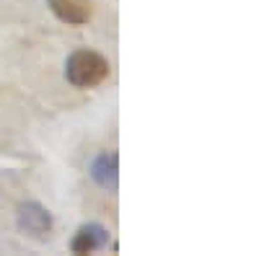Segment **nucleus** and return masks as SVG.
Returning <instances> with one entry per match:
<instances>
[{"mask_svg": "<svg viewBox=\"0 0 259 256\" xmlns=\"http://www.w3.org/2000/svg\"><path fill=\"white\" fill-rule=\"evenodd\" d=\"M109 60L94 49H75L65 62V78L75 88H96L109 78Z\"/></svg>", "mask_w": 259, "mask_h": 256, "instance_id": "nucleus-1", "label": "nucleus"}, {"mask_svg": "<svg viewBox=\"0 0 259 256\" xmlns=\"http://www.w3.org/2000/svg\"><path fill=\"white\" fill-rule=\"evenodd\" d=\"M18 230L34 241H47L52 233V212L39 202H24L16 212Z\"/></svg>", "mask_w": 259, "mask_h": 256, "instance_id": "nucleus-2", "label": "nucleus"}, {"mask_svg": "<svg viewBox=\"0 0 259 256\" xmlns=\"http://www.w3.org/2000/svg\"><path fill=\"white\" fill-rule=\"evenodd\" d=\"M91 179L106 191H117V186H119V153L117 150L99 153L91 161Z\"/></svg>", "mask_w": 259, "mask_h": 256, "instance_id": "nucleus-3", "label": "nucleus"}, {"mask_svg": "<svg viewBox=\"0 0 259 256\" xmlns=\"http://www.w3.org/2000/svg\"><path fill=\"white\" fill-rule=\"evenodd\" d=\"M50 11L70 26H83L89 24L94 16V3L91 0H47Z\"/></svg>", "mask_w": 259, "mask_h": 256, "instance_id": "nucleus-4", "label": "nucleus"}, {"mask_svg": "<svg viewBox=\"0 0 259 256\" xmlns=\"http://www.w3.org/2000/svg\"><path fill=\"white\" fill-rule=\"evenodd\" d=\"M106 243H109V230H106L101 223H85L73 236L70 251L73 253H94V251L104 248Z\"/></svg>", "mask_w": 259, "mask_h": 256, "instance_id": "nucleus-5", "label": "nucleus"}]
</instances>
